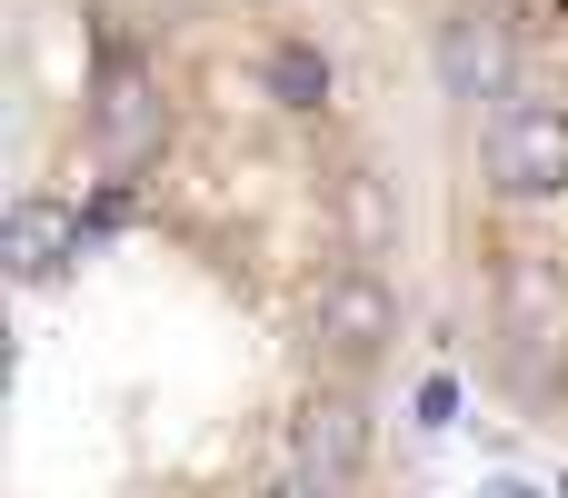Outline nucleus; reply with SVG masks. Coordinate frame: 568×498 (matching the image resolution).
I'll return each instance as SVG.
<instances>
[{"mask_svg": "<svg viewBox=\"0 0 568 498\" xmlns=\"http://www.w3.org/2000/svg\"><path fill=\"white\" fill-rule=\"evenodd\" d=\"M429 80H439V100H459V110H519L529 100V30L509 20V10H489V0H449L439 20H429Z\"/></svg>", "mask_w": 568, "mask_h": 498, "instance_id": "obj_1", "label": "nucleus"}, {"mask_svg": "<svg viewBox=\"0 0 568 498\" xmlns=\"http://www.w3.org/2000/svg\"><path fill=\"white\" fill-rule=\"evenodd\" d=\"M90 150H100V170L110 180H140V170H160V150H170V90H160V70L140 60V50H100V70H90Z\"/></svg>", "mask_w": 568, "mask_h": 498, "instance_id": "obj_2", "label": "nucleus"}, {"mask_svg": "<svg viewBox=\"0 0 568 498\" xmlns=\"http://www.w3.org/2000/svg\"><path fill=\"white\" fill-rule=\"evenodd\" d=\"M310 339H320V359H329V369L369 379V369L399 349V289H389V270H379V260L329 270V280H320V299H310Z\"/></svg>", "mask_w": 568, "mask_h": 498, "instance_id": "obj_3", "label": "nucleus"}, {"mask_svg": "<svg viewBox=\"0 0 568 498\" xmlns=\"http://www.w3.org/2000/svg\"><path fill=\"white\" fill-rule=\"evenodd\" d=\"M479 190L509 200V210H539V200H568V110H489L479 130Z\"/></svg>", "mask_w": 568, "mask_h": 498, "instance_id": "obj_4", "label": "nucleus"}, {"mask_svg": "<svg viewBox=\"0 0 568 498\" xmlns=\"http://www.w3.org/2000/svg\"><path fill=\"white\" fill-rule=\"evenodd\" d=\"M280 439H290V469H310V479H329V489H359V479H369V449H379L369 399H359L349 379L300 389L290 419H280Z\"/></svg>", "mask_w": 568, "mask_h": 498, "instance_id": "obj_5", "label": "nucleus"}, {"mask_svg": "<svg viewBox=\"0 0 568 498\" xmlns=\"http://www.w3.org/2000/svg\"><path fill=\"white\" fill-rule=\"evenodd\" d=\"M489 369H499V389H509L529 419L568 409V349H559V329H539V319H509V329H499V349H489Z\"/></svg>", "mask_w": 568, "mask_h": 498, "instance_id": "obj_6", "label": "nucleus"}, {"mask_svg": "<svg viewBox=\"0 0 568 498\" xmlns=\"http://www.w3.org/2000/svg\"><path fill=\"white\" fill-rule=\"evenodd\" d=\"M260 90H270V110H290V120H320V110L339 100V60H329L320 40L280 30V40L260 50Z\"/></svg>", "mask_w": 568, "mask_h": 498, "instance_id": "obj_7", "label": "nucleus"}, {"mask_svg": "<svg viewBox=\"0 0 568 498\" xmlns=\"http://www.w3.org/2000/svg\"><path fill=\"white\" fill-rule=\"evenodd\" d=\"M329 210H339V240H349L359 260H389V240H399V220H409L399 190H389L369 160H339V170H329Z\"/></svg>", "mask_w": 568, "mask_h": 498, "instance_id": "obj_8", "label": "nucleus"}, {"mask_svg": "<svg viewBox=\"0 0 568 498\" xmlns=\"http://www.w3.org/2000/svg\"><path fill=\"white\" fill-rule=\"evenodd\" d=\"M80 230H90V220H80L70 200H20V210H10V280H20V289H40V280L70 260V240H80Z\"/></svg>", "mask_w": 568, "mask_h": 498, "instance_id": "obj_9", "label": "nucleus"}, {"mask_svg": "<svg viewBox=\"0 0 568 498\" xmlns=\"http://www.w3.org/2000/svg\"><path fill=\"white\" fill-rule=\"evenodd\" d=\"M260 498H349V489H329V479H310V469H280Z\"/></svg>", "mask_w": 568, "mask_h": 498, "instance_id": "obj_10", "label": "nucleus"}]
</instances>
